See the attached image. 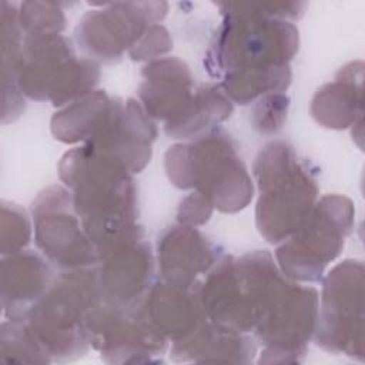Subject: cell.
<instances>
[{
	"label": "cell",
	"instance_id": "6da1fadb",
	"mask_svg": "<svg viewBox=\"0 0 365 365\" xmlns=\"http://www.w3.org/2000/svg\"><path fill=\"white\" fill-rule=\"evenodd\" d=\"M227 7L232 11L221 27L212 57L225 73V91L245 104L264 91L285 88L291 78L287 61L298 47L295 27L271 19L262 3Z\"/></svg>",
	"mask_w": 365,
	"mask_h": 365
},
{
	"label": "cell",
	"instance_id": "5b68a950",
	"mask_svg": "<svg viewBox=\"0 0 365 365\" xmlns=\"http://www.w3.org/2000/svg\"><path fill=\"white\" fill-rule=\"evenodd\" d=\"M17 64L20 91L36 100L64 104L88 93L97 83L93 61L78 60L70 43L57 34L27 36Z\"/></svg>",
	"mask_w": 365,
	"mask_h": 365
},
{
	"label": "cell",
	"instance_id": "ba28073f",
	"mask_svg": "<svg viewBox=\"0 0 365 365\" xmlns=\"http://www.w3.org/2000/svg\"><path fill=\"white\" fill-rule=\"evenodd\" d=\"M138 230L97 248L98 287L114 305H125L147 291L153 272L150 247L140 241Z\"/></svg>",
	"mask_w": 365,
	"mask_h": 365
},
{
	"label": "cell",
	"instance_id": "9c48e42d",
	"mask_svg": "<svg viewBox=\"0 0 365 365\" xmlns=\"http://www.w3.org/2000/svg\"><path fill=\"white\" fill-rule=\"evenodd\" d=\"M140 3H117L107 10L90 11L77 27V40L86 51L101 58H114L143 36L145 16Z\"/></svg>",
	"mask_w": 365,
	"mask_h": 365
},
{
	"label": "cell",
	"instance_id": "9a60e30c",
	"mask_svg": "<svg viewBox=\"0 0 365 365\" xmlns=\"http://www.w3.org/2000/svg\"><path fill=\"white\" fill-rule=\"evenodd\" d=\"M167 33L164 31V29L163 27H158L157 26V31H155V36H154V38H151V41H150V44H160V46H165L167 48H168V44H164L163 41H165V43H168V38H167V36H165ZM151 50H154V53H161L163 50L161 48H158L157 46H148L147 48H138V50H135V51H133L131 53V56H134V58H144V57H150L151 56Z\"/></svg>",
	"mask_w": 365,
	"mask_h": 365
},
{
	"label": "cell",
	"instance_id": "30bf717a",
	"mask_svg": "<svg viewBox=\"0 0 365 365\" xmlns=\"http://www.w3.org/2000/svg\"><path fill=\"white\" fill-rule=\"evenodd\" d=\"M145 81L140 96L147 111L158 118H168V125L178 121L192 103L190 96V73L175 58H165L147 66Z\"/></svg>",
	"mask_w": 365,
	"mask_h": 365
},
{
	"label": "cell",
	"instance_id": "7a4b0ae2",
	"mask_svg": "<svg viewBox=\"0 0 365 365\" xmlns=\"http://www.w3.org/2000/svg\"><path fill=\"white\" fill-rule=\"evenodd\" d=\"M60 175L96 250L135 231L133 181L118 160L86 145L64 155Z\"/></svg>",
	"mask_w": 365,
	"mask_h": 365
},
{
	"label": "cell",
	"instance_id": "5bb4252c",
	"mask_svg": "<svg viewBox=\"0 0 365 365\" xmlns=\"http://www.w3.org/2000/svg\"><path fill=\"white\" fill-rule=\"evenodd\" d=\"M30 240V225L24 212L14 204H1V252L21 251Z\"/></svg>",
	"mask_w": 365,
	"mask_h": 365
},
{
	"label": "cell",
	"instance_id": "8992f818",
	"mask_svg": "<svg viewBox=\"0 0 365 365\" xmlns=\"http://www.w3.org/2000/svg\"><path fill=\"white\" fill-rule=\"evenodd\" d=\"M344 200L327 197L311 210L309 215L294 232V238L278 248V261L289 277L315 281L322 268L332 259L344 242L351 214L338 217L345 211Z\"/></svg>",
	"mask_w": 365,
	"mask_h": 365
},
{
	"label": "cell",
	"instance_id": "7c38bea8",
	"mask_svg": "<svg viewBox=\"0 0 365 365\" xmlns=\"http://www.w3.org/2000/svg\"><path fill=\"white\" fill-rule=\"evenodd\" d=\"M158 259L165 279L192 282L214 262L211 244L190 227H174L158 241Z\"/></svg>",
	"mask_w": 365,
	"mask_h": 365
},
{
	"label": "cell",
	"instance_id": "277c9868",
	"mask_svg": "<svg viewBox=\"0 0 365 365\" xmlns=\"http://www.w3.org/2000/svg\"><path fill=\"white\" fill-rule=\"evenodd\" d=\"M227 135L214 133L195 144L168 150L165 167L170 178L181 188L197 187L211 205L221 211H237L252 195L245 167Z\"/></svg>",
	"mask_w": 365,
	"mask_h": 365
},
{
	"label": "cell",
	"instance_id": "4fadbf2b",
	"mask_svg": "<svg viewBox=\"0 0 365 365\" xmlns=\"http://www.w3.org/2000/svg\"><path fill=\"white\" fill-rule=\"evenodd\" d=\"M19 23L27 36L57 34L64 27V17L53 4L23 3Z\"/></svg>",
	"mask_w": 365,
	"mask_h": 365
},
{
	"label": "cell",
	"instance_id": "3957f363",
	"mask_svg": "<svg viewBox=\"0 0 365 365\" xmlns=\"http://www.w3.org/2000/svg\"><path fill=\"white\" fill-rule=\"evenodd\" d=\"M261 195L257 224L264 237L278 242L294 234L314 208L315 184L297 161L291 147L271 143L259 153L255 164Z\"/></svg>",
	"mask_w": 365,
	"mask_h": 365
},
{
	"label": "cell",
	"instance_id": "52a82bcc",
	"mask_svg": "<svg viewBox=\"0 0 365 365\" xmlns=\"http://www.w3.org/2000/svg\"><path fill=\"white\" fill-rule=\"evenodd\" d=\"M73 201L63 188L46 190L33 204L36 241L40 250L60 267H83L96 261L97 250L68 205Z\"/></svg>",
	"mask_w": 365,
	"mask_h": 365
},
{
	"label": "cell",
	"instance_id": "8fae6325",
	"mask_svg": "<svg viewBox=\"0 0 365 365\" xmlns=\"http://www.w3.org/2000/svg\"><path fill=\"white\" fill-rule=\"evenodd\" d=\"M48 265L34 252H14L1 261V302L9 319H23L47 291Z\"/></svg>",
	"mask_w": 365,
	"mask_h": 365
}]
</instances>
